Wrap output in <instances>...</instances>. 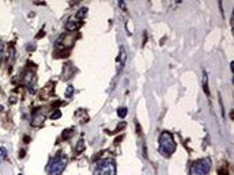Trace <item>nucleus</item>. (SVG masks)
<instances>
[{
  "label": "nucleus",
  "instance_id": "1",
  "mask_svg": "<svg viewBox=\"0 0 234 175\" xmlns=\"http://www.w3.org/2000/svg\"><path fill=\"white\" fill-rule=\"evenodd\" d=\"M176 141H174L172 133L169 132H163L159 136V151L163 156H170L176 151Z\"/></svg>",
  "mask_w": 234,
  "mask_h": 175
},
{
  "label": "nucleus",
  "instance_id": "2",
  "mask_svg": "<svg viewBox=\"0 0 234 175\" xmlns=\"http://www.w3.org/2000/svg\"><path fill=\"white\" fill-rule=\"evenodd\" d=\"M67 163H68L67 156H65V155H60V156H57V158L52 159V160L49 161L46 171H48L49 175H60L61 172L65 170Z\"/></svg>",
  "mask_w": 234,
  "mask_h": 175
},
{
  "label": "nucleus",
  "instance_id": "3",
  "mask_svg": "<svg viewBox=\"0 0 234 175\" xmlns=\"http://www.w3.org/2000/svg\"><path fill=\"white\" fill-rule=\"evenodd\" d=\"M94 172L95 175H116V163L113 159H103L97 163Z\"/></svg>",
  "mask_w": 234,
  "mask_h": 175
},
{
  "label": "nucleus",
  "instance_id": "4",
  "mask_svg": "<svg viewBox=\"0 0 234 175\" xmlns=\"http://www.w3.org/2000/svg\"><path fill=\"white\" fill-rule=\"evenodd\" d=\"M211 168V159L204 158L200 160H196L189 168V174L191 175H206Z\"/></svg>",
  "mask_w": 234,
  "mask_h": 175
},
{
  "label": "nucleus",
  "instance_id": "5",
  "mask_svg": "<svg viewBox=\"0 0 234 175\" xmlns=\"http://www.w3.org/2000/svg\"><path fill=\"white\" fill-rule=\"evenodd\" d=\"M45 121V113L42 111V109H38V110H34V118H33V125L38 126Z\"/></svg>",
  "mask_w": 234,
  "mask_h": 175
},
{
  "label": "nucleus",
  "instance_id": "6",
  "mask_svg": "<svg viewBox=\"0 0 234 175\" xmlns=\"http://www.w3.org/2000/svg\"><path fill=\"white\" fill-rule=\"evenodd\" d=\"M79 26H80V25L75 23V22H67V25H65V29H67L68 31H76V30L79 29Z\"/></svg>",
  "mask_w": 234,
  "mask_h": 175
},
{
  "label": "nucleus",
  "instance_id": "7",
  "mask_svg": "<svg viewBox=\"0 0 234 175\" xmlns=\"http://www.w3.org/2000/svg\"><path fill=\"white\" fill-rule=\"evenodd\" d=\"M83 151H85V143L80 140L78 144H76V147H75V152H76V154H80V152H83Z\"/></svg>",
  "mask_w": 234,
  "mask_h": 175
},
{
  "label": "nucleus",
  "instance_id": "8",
  "mask_svg": "<svg viewBox=\"0 0 234 175\" xmlns=\"http://www.w3.org/2000/svg\"><path fill=\"white\" fill-rule=\"evenodd\" d=\"M207 80H208V76H207V74L204 72V75H203V87H204L206 94L208 95V86H207Z\"/></svg>",
  "mask_w": 234,
  "mask_h": 175
},
{
  "label": "nucleus",
  "instance_id": "9",
  "mask_svg": "<svg viewBox=\"0 0 234 175\" xmlns=\"http://www.w3.org/2000/svg\"><path fill=\"white\" fill-rule=\"evenodd\" d=\"M117 116L120 117V118H124L127 116V107H120L117 110Z\"/></svg>",
  "mask_w": 234,
  "mask_h": 175
},
{
  "label": "nucleus",
  "instance_id": "10",
  "mask_svg": "<svg viewBox=\"0 0 234 175\" xmlns=\"http://www.w3.org/2000/svg\"><path fill=\"white\" fill-rule=\"evenodd\" d=\"M72 133H74V129H65L63 132V139H70V137L72 136Z\"/></svg>",
  "mask_w": 234,
  "mask_h": 175
},
{
  "label": "nucleus",
  "instance_id": "11",
  "mask_svg": "<svg viewBox=\"0 0 234 175\" xmlns=\"http://www.w3.org/2000/svg\"><path fill=\"white\" fill-rule=\"evenodd\" d=\"M86 12H87V8H86V7H83V8H80V10L78 11V14H76V16H78V18H80V19H82V18H85Z\"/></svg>",
  "mask_w": 234,
  "mask_h": 175
},
{
  "label": "nucleus",
  "instance_id": "12",
  "mask_svg": "<svg viewBox=\"0 0 234 175\" xmlns=\"http://www.w3.org/2000/svg\"><path fill=\"white\" fill-rule=\"evenodd\" d=\"M60 117H61V111H60V110H56V111H55L53 114L50 116V118H52V119H57V118H60Z\"/></svg>",
  "mask_w": 234,
  "mask_h": 175
},
{
  "label": "nucleus",
  "instance_id": "13",
  "mask_svg": "<svg viewBox=\"0 0 234 175\" xmlns=\"http://www.w3.org/2000/svg\"><path fill=\"white\" fill-rule=\"evenodd\" d=\"M72 92H74V88L70 86V87L67 88V91H65V95H67L68 98H71V96H72Z\"/></svg>",
  "mask_w": 234,
  "mask_h": 175
},
{
  "label": "nucleus",
  "instance_id": "14",
  "mask_svg": "<svg viewBox=\"0 0 234 175\" xmlns=\"http://www.w3.org/2000/svg\"><path fill=\"white\" fill-rule=\"evenodd\" d=\"M0 154H1V156H3L4 159L7 158V149H6V148H4V147H1V148H0Z\"/></svg>",
  "mask_w": 234,
  "mask_h": 175
},
{
  "label": "nucleus",
  "instance_id": "15",
  "mask_svg": "<svg viewBox=\"0 0 234 175\" xmlns=\"http://www.w3.org/2000/svg\"><path fill=\"white\" fill-rule=\"evenodd\" d=\"M3 52H4V44H3V41H0V60L3 57Z\"/></svg>",
  "mask_w": 234,
  "mask_h": 175
},
{
  "label": "nucleus",
  "instance_id": "16",
  "mask_svg": "<svg viewBox=\"0 0 234 175\" xmlns=\"http://www.w3.org/2000/svg\"><path fill=\"white\" fill-rule=\"evenodd\" d=\"M218 174H219V175H229V174H227V170H226V168H222V170L219 168V170H218Z\"/></svg>",
  "mask_w": 234,
  "mask_h": 175
},
{
  "label": "nucleus",
  "instance_id": "17",
  "mask_svg": "<svg viewBox=\"0 0 234 175\" xmlns=\"http://www.w3.org/2000/svg\"><path fill=\"white\" fill-rule=\"evenodd\" d=\"M120 7H121V8H125V4H124V1H120Z\"/></svg>",
  "mask_w": 234,
  "mask_h": 175
},
{
  "label": "nucleus",
  "instance_id": "18",
  "mask_svg": "<svg viewBox=\"0 0 234 175\" xmlns=\"http://www.w3.org/2000/svg\"><path fill=\"white\" fill-rule=\"evenodd\" d=\"M3 110H4V107H3L1 105H0V111H3Z\"/></svg>",
  "mask_w": 234,
  "mask_h": 175
},
{
  "label": "nucleus",
  "instance_id": "19",
  "mask_svg": "<svg viewBox=\"0 0 234 175\" xmlns=\"http://www.w3.org/2000/svg\"><path fill=\"white\" fill-rule=\"evenodd\" d=\"M19 175H22V174H19Z\"/></svg>",
  "mask_w": 234,
  "mask_h": 175
}]
</instances>
